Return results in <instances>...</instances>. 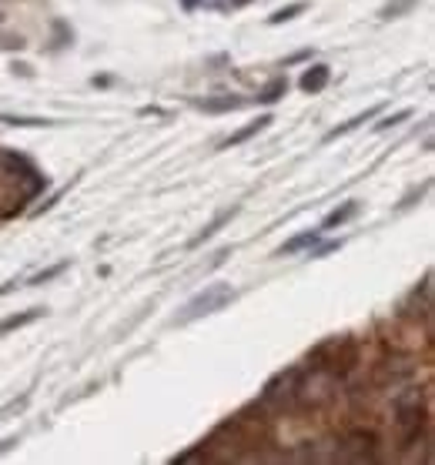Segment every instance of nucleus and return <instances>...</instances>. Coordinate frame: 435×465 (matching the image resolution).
<instances>
[{
	"instance_id": "obj_1",
	"label": "nucleus",
	"mask_w": 435,
	"mask_h": 465,
	"mask_svg": "<svg viewBox=\"0 0 435 465\" xmlns=\"http://www.w3.org/2000/svg\"><path fill=\"white\" fill-rule=\"evenodd\" d=\"M308 365L329 371L335 379H345L359 365V341L349 339V335H335V339L319 341L315 349L308 351Z\"/></svg>"
},
{
	"instance_id": "obj_2",
	"label": "nucleus",
	"mask_w": 435,
	"mask_h": 465,
	"mask_svg": "<svg viewBox=\"0 0 435 465\" xmlns=\"http://www.w3.org/2000/svg\"><path fill=\"white\" fill-rule=\"evenodd\" d=\"M339 391V379L321 369L302 371L295 385V405L302 409H325Z\"/></svg>"
},
{
	"instance_id": "obj_3",
	"label": "nucleus",
	"mask_w": 435,
	"mask_h": 465,
	"mask_svg": "<svg viewBox=\"0 0 435 465\" xmlns=\"http://www.w3.org/2000/svg\"><path fill=\"white\" fill-rule=\"evenodd\" d=\"M395 429H399V439H402V449L419 442V435L425 429V405H422V391H405L395 399Z\"/></svg>"
},
{
	"instance_id": "obj_4",
	"label": "nucleus",
	"mask_w": 435,
	"mask_h": 465,
	"mask_svg": "<svg viewBox=\"0 0 435 465\" xmlns=\"http://www.w3.org/2000/svg\"><path fill=\"white\" fill-rule=\"evenodd\" d=\"M0 184H7V188H21V198H31L34 191H41L44 178L34 171V164L27 158L4 151V154H0Z\"/></svg>"
},
{
	"instance_id": "obj_5",
	"label": "nucleus",
	"mask_w": 435,
	"mask_h": 465,
	"mask_svg": "<svg viewBox=\"0 0 435 465\" xmlns=\"http://www.w3.org/2000/svg\"><path fill=\"white\" fill-rule=\"evenodd\" d=\"M234 302V288L228 285H204V292H198V295L188 302V305L181 308V315L174 318L178 325H188V322H198V318L204 315H214V312H222L224 305H232Z\"/></svg>"
},
{
	"instance_id": "obj_6",
	"label": "nucleus",
	"mask_w": 435,
	"mask_h": 465,
	"mask_svg": "<svg viewBox=\"0 0 435 465\" xmlns=\"http://www.w3.org/2000/svg\"><path fill=\"white\" fill-rule=\"evenodd\" d=\"M375 455H379V439L365 429H355V432H345L335 445V459L339 462H375Z\"/></svg>"
},
{
	"instance_id": "obj_7",
	"label": "nucleus",
	"mask_w": 435,
	"mask_h": 465,
	"mask_svg": "<svg viewBox=\"0 0 435 465\" xmlns=\"http://www.w3.org/2000/svg\"><path fill=\"white\" fill-rule=\"evenodd\" d=\"M298 375H302V369L278 371L275 379L265 385V391H262V405H268V409H288V405H295Z\"/></svg>"
},
{
	"instance_id": "obj_8",
	"label": "nucleus",
	"mask_w": 435,
	"mask_h": 465,
	"mask_svg": "<svg viewBox=\"0 0 435 465\" xmlns=\"http://www.w3.org/2000/svg\"><path fill=\"white\" fill-rule=\"evenodd\" d=\"M331 81V71L325 67V64H311L305 74H302V81H298V87L305 91V94H319V91H325Z\"/></svg>"
},
{
	"instance_id": "obj_9",
	"label": "nucleus",
	"mask_w": 435,
	"mask_h": 465,
	"mask_svg": "<svg viewBox=\"0 0 435 465\" xmlns=\"http://www.w3.org/2000/svg\"><path fill=\"white\" fill-rule=\"evenodd\" d=\"M234 214H238V208H228V212L214 214L212 222H208V224H204V228H202V234H198V238H194V242H192V248H198V244H202V242H208V238H212V234H218V232H222V228H224V224H228V222H232Z\"/></svg>"
},
{
	"instance_id": "obj_10",
	"label": "nucleus",
	"mask_w": 435,
	"mask_h": 465,
	"mask_svg": "<svg viewBox=\"0 0 435 465\" xmlns=\"http://www.w3.org/2000/svg\"><path fill=\"white\" fill-rule=\"evenodd\" d=\"M44 315V308H27V312H21V315H11L0 322V335H7V331H17V328L31 325V322H37V318Z\"/></svg>"
},
{
	"instance_id": "obj_11",
	"label": "nucleus",
	"mask_w": 435,
	"mask_h": 465,
	"mask_svg": "<svg viewBox=\"0 0 435 465\" xmlns=\"http://www.w3.org/2000/svg\"><path fill=\"white\" fill-rule=\"evenodd\" d=\"M272 124V117H258V121H252V124L248 127H242V131H238V134H232V138L224 141V148H234V144H242V141H248V138H255V134H262V131H265V127Z\"/></svg>"
},
{
	"instance_id": "obj_12",
	"label": "nucleus",
	"mask_w": 435,
	"mask_h": 465,
	"mask_svg": "<svg viewBox=\"0 0 435 465\" xmlns=\"http://www.w3.org/2000/svg\"><path fill=\"white\" fill-rule=\"evenodd\" d=\"M315 242H319V232L298 234V238H292V242H285L282 248H278V258H285V254H295V252H302V248H311Z\"/></svg>"
},
{
	"instance_id": "obj_13",
	"label": "nucleus",
	"mask_w": 435,
	"mask_h": 465,
	"mask_svg": "<svg viewBox=\"0 0 435 465\" xmlns=\"http://www.w3.org/2000/svg\"><path fill=\"white\" fill-rule=\"evenodd\" d=\"M359 214V202H349V204H341V208H335V212L325 218V228H339V224L351 222Z\"/></svg>"
},
{
	"instance_id": "obj_14",
	"label": "nucleus",
	"mask_w": 435,
	"mask_h": 465,
	"mask_svg": "<svg viewBox=\"0 0 435 465\" xmlns=\"http://www.w3.org/2000/svg\"><path fill=\"white\" fill-rule=\"evenodd\" d=\"M375 114H379V107H369L365 114L351 117L349 124H339V127H335V131H329V141H335V138H339V134H349V131H355V127H359V124H365V121H371V117H375Z\"/></svg>"
},
{
	"instance_id": "obj_15",
	"label": "nucleus",
	"mask_w": 435,
	"mask_h": 465,
	"mask_svg": "<svg viewBox=\"0 0 435 465\" xmlns=\"http://www.w3.org/2000/svg\"><path fill=\"white\" fill-rule=\"evenodd\" d=\"M244 101L242 97H218V101H202L198 107H204V111H212V114H218V111H238Z\"/></svg>"
},
{
	"instance_id": "obj_16",
	"label": "nucleus",
	"mask_w": 435,
	"mask_h": 465,
	"mask_svg": "<svg viewBox=\"0 0 435 465\" xmlns=\"http://www.w3.org/2000/svg\"><path fill=\"white\" fill-rule=\"evenodd\" d=\"M302 11H305V4H288V7H282V11L272 14V17H268V24H272V27H278V24H285V21H292V17H298Z\"/></svg>"
},
{
	"instance_id": "obj_17",
	"label": "nucleus",
	"mask_w": 435,
	"mask_h": 465,
	"mask_svg": "<svg viewBox=\"0 0 435 465\" xmlns=\"http://www.w3.org/2000/svg\"><path fill=\"white\" fill-rule=\"evenodd\" d=\"M285 91H288L285 81H275V84L265 87V91L258 94V101H265V104H275V101H278V97H282V94H285Z\"/></svg>"
},
{
	"instance_id": "obj_18",
	"label": "nucleus",
	"mask_w": 435,
	"mask_h": 465,
	"mask_svg": "<svg viewBox=\"0 0 435 465\" xmlns=\"http://www.w3.org/2000/svg\"><path fill=\"white\" fill-rule=\"evenodd\" d=\"M412 4H415V0H395V4H389V7L382 11V17H385V21H392V17H399L402 11H409Z\"/></svg>"
},
{
	"instance_id": "obj_19",
	"label": "nucleus",
	"mask_w": 435,
	"mask_h": 465,
	"mask_svg": "<svg viewBox=\"0 0 435 465\" xmlns=\"http://www.w3.org/2000/svg\"><path fill=\"white\" fill-rule=\"evenodd\" d=\"M64 268H67V264H54L51 272H41V275H34L31 285H44V282H51V278H57L61 272H64Z\"/></svg>"
},
{
	"instance_id": "obj_20",
	"label": "nucleus",
	"mask_w": 435,
	"mask_h": 465,
	"mask_svg": "<svg viewBox=\"0 0 435 465\" xmlns=\"http://www.w3.org/2000/svg\"><path fill=\"white\" fill-rule=\"evenodd\" d=\"M405 117H409V111H399V114H395V117H389V121H382V124H379V131H385V127L399 124V121H405Z\"/></svg>"
},
{
	"instance_id": "obj_21",
	"label": "nucleus",
	"mask_w": 435,
	"mask_h": 465,
	"mask_svg": "<svg viewBox=\"0 0 435 465\" xmlns=\"http://www.w3.org/2000/svg\"><path fill=\"white\" fill-rule=\"evenodd\" d=\"M234 7H244V4H252V0H232Z\"/></svg>"
}]
</instances>
